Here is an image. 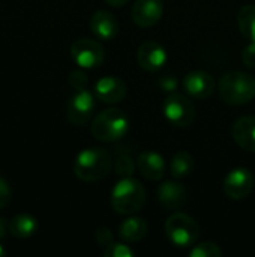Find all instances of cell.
Returning <instances> with one entry per match:
<instances>
[{"label": "cell", "instance_id": "5", "mask_svg": "<svg viewBox=\"0 0 255 257\" xmlns=\"http://www.w3.org/2000/svg\"><path fill=\"white\" fill-rule=\"evenodd\" d=\"M167 239L177 248H191L200 238L198 223L188 214L174 212L171 214L164 226Z\"/></svg>", "mask_w": 255, "mask_h": 257}, {"label": "cell", "instance_id": "18", "mask_svg": "<svg viewBox=\"0 0 255 257\" xmlns=\"http://www.w3.org/2000/svg\"><path fill=\"white\" fill-rule=\"evenodd\" d=\"M147 230H149V226L144 218L129 215V218H126L119 226V236L122 238V241L128 244H134V242H140L141 239H144L147 235Z\"/></svg>", "mask_w": 255, "mask_h": 257}, {"label": "cell", "instance_id": "29", "mask_svg": "<svg viewBox=\"0 0 255 257\" xmlns=\"http://www.w3.org/2000/svg\"><path fill=\"white\" fill-rule=\"evenodd\" d=\"M242 60L245 66L248 68H255V42H249L245 50L242 51Z\"/></svg>", "mask_w": 255, "mask_h": 257}, {"label": "cell", "instance_id": "24", "mask_svg": "<svg viewBox=\"0 0 255 257\" xmlns=\"http://www.w3.org/2000/svg\"><path fill=\"white\" fill-rule=\"evenodd\" d=\"M105 257H134V250L128 245V242H113L107 248H104Z\"/></svg>", "mask_w": 255, "mask_h": 257}, {"label": "cell", "instance_id": "9", "mask_svg": "<svg viewBox=\"0 0 255 257\" xmlns=\"http://www.w3.org/2000/svg\"><path fill=\"white\" fill-rule=\"evenodd\" d=\"M95 98L96 96L92 92H89L87 89L77 90L71 96L68 107H66L68 120L75 126H81V125L87 123L95 111V105H96Z\"/></svg>", "mask_w": 255, "mask_h": 257}, {"label": "cell", "instance_id": "13", "mask_svg": "<svg viewBox=\"0 0 255 257\" xmlns=\"http://www.w3.org/2000/svg\"><path fill=\"white\" fill-rule=\"evenodd\" d=\"M126 83L114 75H105L95 84V96L104 104L122 102L126 96Z\"/></svg>", "mask_w": 255, "mask_h": 257}, {"label": "cell", "instance_id": "23", "mask_svg": "<svg viewBox=\"0 0 255 257\" xmlns=\"http://www.w3.org/2000/svg\"><path fill=\"white\" fill-rule=\"evenodd\" d=\"M222 250L219 248V245L213 244V242H201V244H195L191 247L189 256L191 257H222Z\"/></svg>", "mask_w": 255, "mask_h": 257}, {"label": "cell", "instance_id": "27", "mask_svg": "<svg viewBox=\"0 0 255 257\" xmlns=\"http://www.w3.org/2000/svg\"><path fill=\"white\" fill-rule=\"evenodd\" d=\"M158 84H159V87H161L164 92L173 93V92H176L177 87H179V80H177L174 75H164V77H161V78L158 80Z\"/></svg>", "mask_w": 255, "mask_h": 257}, {"label": "cell", "instance_id": "8", "mask_svg": "<svg viewBox=\"0 0 255 257\" xmlns=\"http://www.w3.org/2000/svg\"><path fill=\"white\" fill-rule=\"evenodd\" d=\"M254 185L252 172L245 167H237L227 173L224 179V193L231 200H243L252 193Z\"/></svg>", "mask_w": 255, "mask_h": 257}, {"label": "cell", "instance_id": "11", "mask_svg": "<svg viewBox=\"0 0 255 257\" xmlns=\"http://www.w3.org/2000/svg\"><path fill=\"white\" fill-rule=\"evenodd\" d=\"M137 62L147 72H158L168 62L167 50L156 41H146L137 50Z\"/></svg>", "mask_w": 255, "mask_h": 257}, {"label": "cell", "instance_id": "25", "mask_svg": "<svg viewBox=\"0 0 255 257\" xmlns=\"http://www.w3.org/2000/svg\"><path fill=\"white\" fill-rule=\"evenodd\" d=\"M68 83L69 86L77 92V90H84L87 89V83H89V78H87V74L83 71V68L80 69H74L69 77H68Z\"/></svg>", "mask_w": 255, "mask_h": 257}, {"label": "cell", "instance_id": "17", "mask_svg": "<svg viewBox=\"0 0 255 257\" xmlns=\"http://www.w3.org/2000/svg\"><path fill=\"white\" fill-rule=\"evenodd\" d=\"M236 145L248 152H255V116L239 117L231 128Z\"/></svg>", "mask_w": 255, "mask_h": 257}, {"label": "cell", "instance_id": "2", "mask_svg": "<svg viewBox=\"0 0 255 257\" xmlns=\"http://www.w3.org/2000/svg\"><path fill=\"white\" fill-rule=\"evenodd\" d=\"M147 194L143 184L131 176L122 178L111 190L110 202L113 209L120 215H134L146 205Z\"/></svg>", "mask_w": 255, "mask_h": 257}, {"label": "cell", "instance_id": "1", "mask_svg": "<svg viewBox=\"0 0 255 257\" xmlns=\"http://www.w3.org/2000/svg\"><path fill=\"white\" fill-rule=\"evenodd\" d=\"M113 169V160L104 148L83 149L74 161V173L83 182H98L105 179Z\"/></svg>", "mask_w": 255, "mask_h": 257}, {"label": "cell", "instance_id": "31", "mask_svg": "<svg viewBox=\"0 0 255 257\" xmlns=\"http://www.w3.org/2000/svg\"><path fill=\"white\" fill-rule=\"evenodd\" d=\"M108 5H111V6H114V8H120V6H123V5H126L129 0H105Z\"/></svg>", "mask_w": 255, "mask_h": 257}, {"label": "cell", "instance_id": "3", "mask_svg": "<svg viewBox=\"0 0 255 257\" xmlns=\"http://www.w3.org/2000/svg\"><path fill=\"white\" fill-rule=\"evenodd\" d=\"M221 99L230 105H245L255 98V78L243 71H230L218 81Z\"/></svg>", "mask_w": 255, "mask_h": 257}, {"label": "cell", "instance_id": "21", "mask_svg": "<svg viewBox=\"0 0 255 257\" xmlns=\"http://www.w3.org/2000/svg\"><path fill=\"white\" fill-rule=\"evenodd\" d=\"M237 27L249 42H255V5L240 8L237 14Z\"/></svg>", "mask_w": 255, "mask_h": 257}, {"label": "cell", "instance_id": "16", "mask_svg": "<svg viewBox=\"0 0 255 257\" xmlns=\"http://www.w3.org/2000/svg\"><path fill=\"white\" fill-rule=\"evenodd\" d=\"M92 33L101 41H111L119 33V21L108 11H96L90 18Z\"/></svg>", "mask_w": 255, "mask_h": 257}, {"label": "cell", "instance_id": "22", "mask_svg": "<svg viewBox=\"0 0 255 257\" xmlns=\"http://www.w3.org/2000/svg\"><path fill=\"white\" fill-rule=\"evenodd\" d=\"M114 170L119 176L122 178H128L134 173L135 170V161L132 160V157L126 152H122L117 155L116 161H114Z\"/></svg>", "mask_w": 255, "mask_h": 257}, {"label": "cell", "instance_id": "30", "mask_svg": "<svg viewBox=\"0 0 255 257\" xmlns=\"http://www.w3.org/2000/svg\"><path fill=\"white\" fill-rule=\"evenodd\" d=\"M8 226H9V223H6V220L0 217V239H2V238H5V235L9 232Z\"/></svg>", "mask_w": 255, "mask_h": 257}, {"label": "cell", "instance_id": "32", "mask_svg": "<svg viewBox=\"0 0 255 257\" xmlns=\"http://www.w3.org/2000/svg\"><path fill=\"white\" fill-rule=\"evenodd\" d=\"M5 253H6V251H5V248H3V247L0 245V257L5 256Z\"/></svg>", "mask_w": 255, "mask_h": 257}, {"label": "cell", "instance_id": "20", "mask_svg": "<svg viewBox=\"0 0 255 257\" xmlns=\"http://www.w3.org/2000/svg\"><path fill=\"white\" fill-rule=\"evenodd\" d=\"M195 167L194 157L186 151H179L170 163V173L174 179H183L188 178Z\"/></svg>", "mask_w": 255, "mask_h": 257}, {"label": "cell", "instance_id": "4", "mask_svg": "<svg viewBox=\"0 0 255 257\" xmlns=\"http://www.w3.org/2000/svg\"><path fill=\"white\" fill-rule=\"evenodd\" d=\"M129 123V117L123 110L111 107L95 116L90 131L96 140L104 143H113L128 134Z\"/></svg>", "mask_w": 255, "mask_h": 257}, {"label": "cell", "instance_id": "10", "mask_svg": "<svg viewBox=\"0 0 255 257\" xmlns=\"http://www.w3.org/2000/svg\"><path fill=\"white\" fill-rule=\"evenodd\" d=\"M182 86L191 98L206 99L213 95V92L216 89V80L210 72L191 71L183 77Z\"/></svg>", "mask_w": 255, "mask_h": 257}, {"label": "cell", "instance_id": "15", "mask_svg": "<svg viewBox=\"0 0 255 257\" xmlns=\"http://www.w3.org/2000/svg\"><path fill=\"white\" fill-rule=\"evenodd\" d=\"M137 169L143 178L149 181H161L165 176L167 164L161 154L153 151H144L137 158Z\"/></svg>", "mask_w": 255, "mask_h": 257}, {"label": "cell", "instance_id": "19", "mask_svg": "<svg viewBox=\"0 0 255 257\" xmlns=\"http://www.w3.org/2000/svg\"><path fill=\"white\" fill-rule=\"evenodd\" d=\"M9 233L18 239H27L38 230V220L29 214H18L9 221Z\"/></svg>", "mask_w": 255, "mask_h": 257}, {"label": "cell", "instance_id": "14", "mask_svg": "<svg viewBox=\"0 0 255 257\" xmlns=\"http://www.w3.org/2000/svg\"><path fill=\"white\" fill-rule=\"evenodd\" d=\"M158 200L164 209L168 211L182 209L188 202V191L180 182L167 181L161 184L158 188Z\"/></svg>", "mask_w": 255, "mask_h": 257}, {"label": "cell", "instance_id": "7", "mask_svg": "<svg viewBox=\"0 0 255 257\" xmlns=\"http://www.w3.org/2000/svg\"><path fill=\"white\" fill-rule=\"evenodd\" d=\"M69 53L72 60L83 69L99 68L105 60V50L102 44L90 38H80L74 41Z\"/></svg>", "mask_w": 255, "mask_h": 257}, {"label": "cell", "instance_id": "12", "mask_svg": "<svg viewBox=\"0 0 255 257\" xmlns=\"http://www.w3.org/2000/svg\"><path fill=\"white\" fill-rule=\"evenodd\" d=\"M162 14H164L162 0H137L131 11L132 21L141 29H149L156 26L161 21Z\"/></svg>", "mask_w": 255, "mask_h": 257}, {"label": "cell", "instance_id": "6", "mask_svg": "<svg viewBox=\"0 0 255 257\" xmlns=\"http://www.w3.org/2000/svg\"><path fill=\"white\" fill-rule=\"evenodd\" d=\"M164 116L173 126L186 128L195 120V107L188 96L173 92L164 101Z\"/></svg>", "mask_w": 255, "mask_h": 257}, {"label": "cell", "instance_id": "28", "mask_svg": "<svg viewBox=\"0 0 255 257\" xmlns=\"http://www.w3.org/2000/svg\"><path fill=\"white\" fill-rule=\"evenodd\" d=\"M11 196H12V191H11V185L9 182L0 176V209L6 208L11 202Z\"/></svg>", "mask_w": 255, "mask_h": 257}, {"label": "cell", "instance_id": "26", "mask_svg": "<svg viewBox=\"0 0 255 257\" xmlns=\"http://www.w3.org/2000/svg\"><path fill=\"white\" fill-rule=\"evenodd\" d=\"M95 241L98 242V245L107 248L108 245H111L114 242V235L108 227H99L95 232Z\"/></svg>", "mask_w": 255, "mask_h": 257}]
</instances>
